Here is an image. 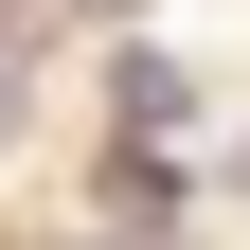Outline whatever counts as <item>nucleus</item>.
<instances>
[{
    "label": "nucleus",
    "instance_id": "1",
    "mask_svg": "<svg viewBox=\"0 0 250 250\" xmlns=\"http://www.w3.org/2000/svg\"><path fill=\"white\" fill-rule=\"evenodd\" d=\"M107 107H125V143H161V125H179V72H161V54H125V72H107Z\"/></svg>",
    "mask_w": 250,
    "mask_h": 250
}]
</instances>
